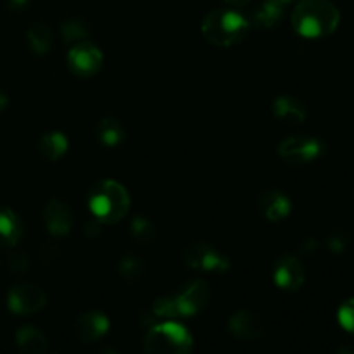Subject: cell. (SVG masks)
<instances>
[{
    "label": "cell",
    "instance_id": "cell-1",
    "mask_svg": "<svg viewBox=\"0 0 354 354\" xmlns=\"http://www.w3.org/2000/svg\"><path fill=\"white\" fill-rule=\"evenodd\" d=\"M341 23V12L330 0H301L292 10L290 24L299 37L324 38L334 33Z\"/></svg>",
    "mask_w": 354,
    "mask_h": 354
},
{
    "label": "cell",
    "instance_id": "cell-2",
    "mask_svg": "<svg viewBox=\"0 0 354 354\" xmlns=\"http://www.w3.org/2000/svg\"><path fill=\"white\" fill-rule=\"evenodd\" d=\"M211 301V289L204 280H194L171 296L158 297L152 313L158 318L178 320L196 317L207 308Z\"/></svg>",
    "mask_w": 354,
    "mask_h": 354
},
{
    "label": "cell",
    "instance_id": "cell-3",
    "mask_svg": "<svg viewBox=\"0 0 354 354\" xmlns=\"http://www.w3.org/2000/svg\"><path fill=\"white\" fill-rule=\"evenodd\" d=\"M248 17L237 9H213L204 16L201 31L204 40L216 47H234L249 33Z\"/></svg>",
    "mask_w": 354,
    "mask_h": 354
},
{
    "label": "cell",
    "instance_id": "cell-4",
    "mask_svg": "<svg viewBox=\"0 0 354 354\" xmlns=\"http://www.w3.org/2000/svg\"><path fill=\"white\" fill-rule=\"evenodd\" d=\"M130 206L128 190L114 180H100L88 192L90 213L102 223H118L127 216Z\"/></svg>",
    "mask_w": 354,
    "mask_h": 354
},
{
    "label": "cell",
    "instance_id": "cell-5",
    "mask_svg": "<svg viewBox=\"0 0 354 354\" xmlns=\"http://www.w3.org/2000/svg\"><path fill=\"white\" fill-rule=\"evenodd\" d=\"M194 339L185 325L166 320L152 325L144 337V351L152 354H187L192 351Z\"/></svg>",
    "mask_w": 354,
    "mask_h": 354
},
{
    "label": "cell",
    "instance_id": "cell-6",
    "mask_svg": "<svg viewBox=\"0 0 354 354\" xmlns=\"http://www.w3.org/2000/svg\"><path fill=\"white\" fill-rule=\"evenodd\" d=\"M325 144L317 137L308 135H294V137L283 138L277 147V154L287 162V165L301 166L308 162L317 161L324 156Z\"/></svg>",
    "mask_w": 354,
    "mask_h": 354
},
{
    "label": "cell",
    "instance_id": "cell-7",
    "mask_svg": "<svg viewBox=\"0 0 354 354\" xmlns=\"http://www.w3.org/2000/svg\"><path fill=\"white\" fill-rule=\"evenodd\" d=\"M183 261L189 268L206 273H225L230 268V259L207 242H194L183 249Z\"/></svg>",
    "mask_w": 354,
    "mask_h": 354
},
{
    "label": "cell",
    "instance_id": "cell-8",
    "mask_svg": "<svg viewBox=\"0 0 354 354\" xmlns=\"http://www.w3.org/2000/svg\"><path fill=\"white\" fill-rule=\"evenodd\" d=\"M47 304V294L35 283H19L7 292V306L14 315L30 317L41 311Z\"/></svg>",
    "mask_w": 354,
    "mask_h": 354
},
{
    "label": "cell",
    "instance_id": "cell-9",
    "mask_svg": "<svg viewBox=\"0 0 354 354\" xmlns=\"http://www.w3.org/2000/svg\"><path fill=\"white\" fill-rule=\"evenodd\" d=\"M104 64V55L100 48L92 41H78L68 52V68L73 75L80 78H90L97 75Z\"/></svg>",
    "mask_w": 354,
    "mask_h": 354
},
{
    "label": "cell",
    "instance_id": "cell-10",
    "mask_svg": "<svg viewBox=\"0 0 354 354\" xmlns=\"http://www.w3.org/2000/svg\"><path fill=\"white\" fill-rule=\"evenodd\" d=\"M273 282L279 289L296 292L304 286L306 272L299 258L294 254H282L273 263Z\"/></svg>",
    "mask_w": 354,
    "mask_h": 354
},
{
    "label": "cell",
    "instance_id": "cell-11",
    "mask_svg": "<svg viewBox=\"0 0 354 354\" xmlns=\"http://www.w3.org/2000/svg\"><path fill=\"white\" fill-rule=\"evenodd\" d=\"M111 327V322L102 311H85L80 315L73 324V335L80 342H95L100 341L104 335H107Z\"/></svg>",
    "mask_w": 354,
    "mask_h": 354
},
{
    "label": "cell",
    "instance_id": "cell-12",
    "mask_svg": "<svg viewBox=\"0 0 354 354\" xmlns=\"http://www.w3.org/2000/svg\"><path fill=\"white\" fill-rule=\"evenodd\" d=\"M228 328H230L232 335L235 339L249 342L263 337L266 330V325L265 320L258 313H254V311L239 310L228 320Z\"/></svg>",
    "mask_w": 354,
    "mask_h": 354
},
{
    "label": "cell",
    "instance_id": "cell-13",
    "mask_svg": "<svg viewBox=\"0 0 354 354\" xmlns=\"http://www.w3.org/2000/svg\"><path fill=\"white\" fill-rule=\"evenodd\" d=\"M71 207L59 199L48 201L44 209V223L48 234L54 237H64L73 228Z\"/></svg>",
    "mask_w": 354,
    "mask_h": 354
},
{
    "label": "cell",
    "instance_id": "cell-14",
    "mask_svg": "<svg viewBox=\"0 0 354 354\" xmlns=\"http://www.w3.org/2000/svg\"><path fill=\"white\" fill-rule=\"evenodd\" d=\"M258 211L268 221L279 223V221L289 218L290 211H292V203L280 190H266L258 197Z\"/></svg>",
    "mask_w": 354,
    "mask_h": 354
},
{
    "label": "cell",
    "instance_id": "cell-15",
    "mask_svg": "<svg viewBox=\"0 0 354 354\" xmlns=\"http://www.w3.org/2000/svg\"><path fill=\"white\" fill-rule=\"evenodd\" d=\"M273 114L277 120L283 121L289 124H301L306 120V109H304L303 102L290 95H280L273 100Z\"/></svg>",
    "mask_w": 354,
    "mask_h": 354
},
{
    "label": "cell",
    "instance_id": "cell-16",
    "mask_svg": "<svg viewBox=\"0 0 354 354\" xmlns=\"http://www.w3.org/2000/svg\"><path fill=\"white\" fill-rule=\"evenodd\" d=\"M23 237V223L19 216L9 207L0 209V245L12 248Z\"/></svg>",
    "mask_w": 354,
    "mask_h": 354
},
{
    "label": "cell",
    "instance_id": "cell-17",
    "mask_svg": "<svg viewBox=\"0 0 354 354\" xmlns=\"http://www.w3.org/2000/svg\"><path fill=\"white\" fill-rule=\"evenodd\" d=\"M16 344L21 353L44 354L47 351L48 342L44 332L35 328L33 325H24L16 332Z\"/></svg>",
    "mask_w": 354,
    "mask_h": 354
},
{
    "label": "cell",
    "instance_id": "cell-18",
    "mask_svg": "<svg viewBox=\"0 0 354 354\" xmlns=\"http://www.w3.org/2000/svg\"><path fill=\"white\" fill-rule=\"evenodd\" d=\"M283 16V6L275 2H268V0H263L261 6H258L256 9H252L249 12L248 21L251 26L256 28H273L280 23Z\"/></svg>",
    "mask_w": 354,
    "mask_h": 354
},
{
    "label": "cell",
    "instance_id": "cell-19",
    "mask_svg": "<svg viewBox=\"0 0 354 354\" xmlns=\"http://www.w3.org/2000/svg\"><path fill=\"white\" fill-rule=\"evenodd\" d=\"M68 147L69 140L61 131H48V133L41 135L40 142H38V151H40L41 158L52 162L59 161L68 152Z\"/></svg>",
    "mask_w": 354,
    "mask_h": 354
},
{
    "label": "cell",
    "instance_id": "cell-20",
    "mask_svg": "<svg viewBox=\"0 0 354 354\" xmlns=\"http://www.w3.org/2000/svg\"><path fill=\"white\" fill-rule=\"evenodd\" d=\"M28 45H30L31 52L37 55H45L48 54V50L54 45V35L48 24L45 23H35L31 24L30 30L26 33Z\"/></svg>",
    "mask_w": 354,
    "mask_h": 354
},
{
    "label": "cell",
    "instance_id": "cell-21",
    "mask_svg": "<svg viewBox=\"0 0 354 354\" xmlns=\"http://www.w3.org/2000/svg\"><path fill=\"white\" fill-rule=\"evenodd\" d=\"M97 138L104 147H118L124 140V128L116 118H104L97 124Z\"/></svg>",
    "mask_w": 354,
    "mask_h": 354
},
{
    "label": "cell",
    "instance_id": "cell-22",
    "mask_svg": "<svg viewBox=\"0 0 354 354\" xmlns=\"http://www.w3.org/2000/svg\"><path fill=\"white\" fill-rule=\"evenodd\" d=\"M118 272L127 286H138L145 277V266L137 256L127 254L118 263Z\"/></svg>",
    "mask_w": 354,
    "mask_h": 354
},
{
    "label": "cell",
    "instance_id": "cell-23",
    "mask_svg": "<svg viewBox=\"0 0 354 354\" xmlns=\"http://www.w3.org/2000/svg\"><path fill=\"white\" fill-rule=\"evenodd\" d=\"M130 235L140 245H151L156 241V227L151 220L138 214L130 223Z\"/></svg>",
    "mask_w": 354,
    "mask_h": 354
},
{
    "label": "cell",
    "instance_id": "cell-24",
    "mask_svg": "<svg viewBox=\"0 0 354 354\" xmlns=\"http://www.w3.org/2000/svg\"><path fill=\"white\" fill-rule=\"evenodd\" d=\"M61 33L62 40H64L66 44H78V41L86 40V37H88V30H86L85 23H82V21L78 19L62 21Z\"/></svg>",
    "mask_w": 354,
    "mask_h": 354
},
{
    "label": "cell",
    "instance_id": "cell-25",
    "mask_svg": "<svg viewBox=\"0 0 354 354\" xmlns=\"http://www.w3.org/2000/svg\"><path fill=\"white\" fill-rule=\"evenodd\" d=\"M339 325L349 334H354V297H349L337 310Z\"/></svg>",
    "mask_w": 354,
    "mask_h": 354
},
{
    "label": "cell",
    "instance_id": "cell-26",
    "mask_svg": "<svg viewBox=\"0 0 354 354\" xmlns=\"http://www.w3.org/2000/svg\"><path fill=\"white\" fill-rule=\"evenodd\" d=\"M7 268L12 275H24L30 270V258L24 252H14L7 259Z\"/></svg>",
    "mask_w": 354,
    "mask_h": 354
},
{
    "label": "cell",
    "instance_id": "cell-27",
    "mask_svg": "<svg viewBox=\"0 0 354 354\" xmlns=\"http://www.w3.org/2000/svg\"><path fill=\"white\" fill-rule=\"evenodd\" d=\"M349 244V235L346 234L344 230H334L327 239V245L334 254H339V252L344 251Z\"/></svg>",
    "mask_w": 354,
    "mask_h": 354
},
{
    "label": "cell",
    "instance_id": "cell-28",
    "mask_svg": "<svg viewBox=\"0 0 354 354\" xmlns=\"http://www.w3.org/2000/svg\"><path fill=\"white\" fill-rule=\"evenodd\" d=\"M59 258V249L54 242H44L40 248V259L44 265H52L57 261Z\"/></svg>",
    "mask_w": 354,
    "mask_h": 354
},
{
    "label": "cell",
    "instance_id": "cell-29",
    "mask_svg": "<svg viewBox=\"0 0 354 354\" xmlns=\"http://www.w3.org/2000/svg\"><path fill=\"white\" fill-rule=\"evenodd\" d=\"M100 234H102V221H99L97 218L86 221V225H85V235H86V237L97 239Z\"/></svg>",
    "mask_w": 354,
    "mask_h": 354
},
{
    "label": "cell",
    "instance_id": "cell-30",
    "mask_svg": "<svg viewBox=\"0 0 354 354\" xmlns=\"http://www.w3.org/2000/svg\"><path fill=\"white\" fill-rule=\"evenodd\" d=\"M227 6H230L232 9H242V7H248L252 0H223Z\"/></svg>",
    "mask_w": 354,
    "mask_h": 354
},
{
    "label": "cell",
    "instance_id": "cell-31",
    "mask_svg": "<svg viewBox=\"0 0 354 354\" xmlns=\"http://www.w3.org/2000/svg\"><path fill=\"white\" fill-rule=\"evenodd\" d=\"M28 2H30V0H7V3H9L10 9H14V10L24 9V7L28 6Z\"/></svg>",
    "mask_w": 354,
    "mask_h": 354
},
{
    "label": "cell",
    "instance_id": "cell-32",
    "mask_svg": "<svg viewBox=\"0 0 354 354\" xmlns=\"http://www.w3.org/2000/svg\"><path fill=\"white\" fill-rule=\"evenodd\" d=\"M317 248H318V244H317V241H315V239H310V241H306L303 244L304 251H313V249H317Z\"/></svg>",
    "mask_w": 354,
    "mask_h": 354
},
{
    "label": "cell",
    "instance_id": "cell-33",
    "mask_svg": "<svg viewBox=\"0 0 354 354\" xmlns=\"http://www.w3.org/2000/svg\"><path fill=\"white\" fill-rule=\"evenodd\" d=\"M7 104H9V97H7L6 93H3L2 90H0V113H2V111L6 109Z\"/></svg>",
    "mask_w": 354,
    "mask_h": 354
},
{
    "label": "cell",
    "instance_id": "cell-34",
    "mask_svg": "<svg viewBox=\"0 0 354 354\" xmlns=\"http://www.w3.org/2000/svg\"><path fill=\"white\" fill-rule=\"evenodd\" d=\"M268 2H275V3H280V6H283V3L290 2V0H268Z\"/></svg>",
    "mask_w": 354,
    "mask_h": 354
}]
</instances>
